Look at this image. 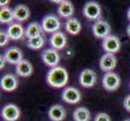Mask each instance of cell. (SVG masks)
<instances>
[{
	"label": "cell",
	"instance_id": "obj_1",
	"mask_svg": "<svg viewBox=\"0 0 130 121\" xmlns=\"http://www.w3.org/2000/svg\"><path fill=\"white\" fill-rule=\"evenodd\" d=\"M69 74L65 68L57 65L48 70L46 76L47 83L53 88L64 87L68 82Z\"/></svg>",
	"mask_w": 130,
	"mask_h": 121
},
{
	"label": "cell",
	"instance_id": "obj_19",
	"mask_svg": "<svg viewBox=\"0 0 130 121\" xmlns=\"http://www.w3.org/2000/svg\"><path fill=\"white\" fill-rule=\"evenodd\" d=\"M15 20L18 22H24L28 20L30 17V10L29 8L24 4H19L16 5L13 9Z\"/></svg>",
	"mask_w": 130,
	"mask_h": 121
},
{
	"label": "cell",
	"instance_id": "obj_31",
	"mask_svg": "<svg viewBox=\"0 0 130 121\" xmlns=\"http://www.w3.org/2000/svg\"><path fill=\"white\" fill-rule=\"evenodd\" d=\"M127 16H128V19L129 21H130V8L128 9V12H127Z\"/></svg>",
	"mask_w": 130,
	"mask_h": 121
},
{
	"label": "cell",
	"instance_id": "obj_27",
	"mask_svg": "<svg viewBox=\"0 0 130 121\" xmlns=\"http://www.w3.org/2000/svg\"><path fill=\"white\" fill-rule=\"evenodd\" d=\"M123 104H124V107L125 108V110L128 111V112H130V95H128V96L124 98Z\"/></svg>",
	"mask_w": 130,
	"mask_h": 121
},
{
	"label": "cell",
	"instance_id": "obj_22",
	"mask_svg": "<svg viewBox=\"0 0 130 121\" xmlns=\"http://www.w3.org/2000/svg\"><path fill=\"white\" fill-rule=\"evenodd\" d=\"M14 20L15 18L12 9L8 7H1V10H0V22L2 24L10 25L13 24Z\"/></svg>",
	"mask_w": 130,
	"mask_h": 121
},
{
	"label": "cell",
	"instance_id": "obj_33",
	"mask_svg": "<svg viewBox=\"0 0 130 121\" xmlns=\"http://www.w3.org/2000/svg\"><path fill=\"white\" fill-rule=\"evenodd\" d=\"M129 88H130V82H129Z\"/></svg>",
	"mask_w": 130,
	"mask_h": 121
},
{
	"label": "cell",
	"instance_id": "obj_24",
	"mask_svg": "<svg viewBox=\"0 0 130 121\" xmlns=\"http://www.w3.org/2000/svg\"><path fill=\"white\" fill-rule=\"evenodd\" d=\"M44 43H45V38L44 35H41L37 37L28 39L27 42V46L32 50H39L44 45Z\"/></svg>",
	"mask_w": 130,
	"mask_h": 121
},
{
	"label": "cell",
	"instance_id": "obj_25",
	"mask_svg": "<svg viewBox=\"0 0 130 121\" xmlns=\"http://www.w3.org/2000/svg\"><path fill=\"white\" fill-rule=\"evenodd\" d=\"M9 40L11 39L8 37L7 32L1 30V32H0V47H5L9 42Z\"/></svg>",
	"mask_w": 130,
	"mask_h": 121
},
{
	"label": "cell",
	"instance_id": "obj_29",
	"mask_svg": "<svg viewBox=\"0 0 130 121\" xmlns=\"http://www.w3.org/2000/svg\"><path fill=\"white\" fill-rule=\"evenodd\" d=\"M9 3H10V1H9V0H5V1H1V2H0V6H1V7H7V4H9Z\"/></svg>",
	"mask_w": 130,
	"mask_h": 121
},
{
	"label": "cell",
	"instance_id": "obj_3",
	"mask_svg": "<svg viewBox=\"0 0 130 121\" xmlns=\"http://www.w3.org/2000/svg\"><path fill=\"white\" fill-rule=\"evenodd\" d=\"M41 26L44 32L48 33H55L61 28V21L55 15H47L41 21Z\"/></svg>",
	"mask_w": 130,
	"mask_h": 121
},
{
	"label": "cell",
	"instance_id": "obj_10",
	"mask_svg": "<svg viewBox=\"0 0 130 121\" xmlns=\"http://www.w3.org/2000/svg\"><path fill=\"white\" fill-rule=\"evenodd\" d=\"M97 82V74L94 70L86 69L79 75V83L85 88H91Z\"/></svg>",
	"mask_w": 130,
	"mask_h": 121
},
{
	"label": "cell",
	"instance_id": "obj_4",
	"mask_svg": "<svg viewBox=\"0 0 130 121\" xmlns=\"http://www.w3.org/2000/svg\"><path fill=\"white\" fill-rule=\"evenodd\" d=\"M41 57L44 64L48 67H51V68L57 66L61 60L59 53L54 48L44 49L41 53Z\"/></svg>",
	"mask_w": 130,
	"mask_h": 121
},
{
	"label": "cell",
	"instance_id": "obj_6",
	"mask_svg": "<svg viewBox=\"0 0 130 121\" xmlns=\"http://www.w3.org/2000/svg\"><path fill=\"white\" fill-rule=\"evenodd\" d=\"M92 33L96 38L104 40L111 35V26L107 21L99 20L92 25Z\"/></svg>",
	"mask_w": 130,
	"mask_h": 121
},
{
	"label": "cell",
	"instance_id": "obj_7",
	"mask_svg": "<svg viewBox=\"0 0 130 121\" xmlns=\"http://www.w3.org/2000/svg\"><path fill=\"white\" fill-rule=\"evenodd\" d=\"M102 47L104 50L106 52V53H118L121 47V43L120 40L118 37L115 35H109L103 40Z\"/></svg>",
	"mask_w": 130,
	"mask_h": 121
},
{
	"label": "cell",
	"instance_id": "obj_11",
	"mask_svg": "<svg viewBox=\"0 0 130 121\" xmlns=\"http://www.w3.org/2000/svg\"><path fill=\"white\" fill-rule=\"evenodd\" d=\"M3 57L7 61V63L11 65H17L24 60L23 52L18 47H10L3 53Z\"/></svg>",
	"mask_w": 130,
	"mask_h": 121
},
{
	"label": "cell",
	"instance_id": "obj_15",
	"mask_svg": "<svg viewBox=\"0 0 130 121\" xmlns=\"http://www.w3.org/2000/svg\"><path fill=\"white\" fill-rule=\"evenodd\" d=\"M7 33L11 40H19L25 37V29L19 23H13L8 26L7 28Z\"/></svg>",
	"mask_w": 130,
	"mask_h": 121
},
{
	"label": "cell",
	"instance_id": "obj_2",
	"mask_svg": "<svg viewBox=\"0 0 130 121\" xmlns=\"http://www.w3.org/2000/svg\"><path fill=\"white\" fill-rule=\"evenodd\" d=\"M120 76L114 72L105 73L104 77L102 78V85L107 91H115L120 86Z\"/></svg>",
	"mask_w": 130,
	"mask_h": 121
},
{
	"label": "cell",
	"instance_id": "obj_8",
	"mask_svg": "<svg viewBox=\"0 0 130 121\" xmlns=\"http://www.w3.org/2000/svg\"><path fill=\"white\" fill-rule=\"evenodd\" d=\"M61 98L62 100L66 103L76 104L81 101L82 95L78 89L73 87H66L62 91Z\"/></svg>",
	"mask_w": 130,
	"mask_h": 121
},
{
	"label": "cell",
	"instance_id": "obj_23",
	"mask_svg": "<svg viewBox=\"0 0 130 121\" xmlns=\"http://www.w3.org/2000/svg\"><path fill=\"white\" fill-rule=\"evenodd\" d=\"M73 119L74 121H90L91 112L84 107H77L73 113Z\"/></svg>",
	"mask_w": 130,
	"mask_h": 121
},
{
	"label": "cell",
	"instance_id": "obj_17",
	"mask_svg": "<svg viewBox=\"0 0 130 121\" xmlns=\"http://www.w3.org/2000/svg\"><path fill=\"white\" fill-rule=\"evenodd\" d=\"M33 73V66L32 63L26 59L21 61L15 66V74L22 78H28Z\"/></svg>",
	"mask_w": 130,
	"mask_h": 121
},
{
	"label": "cell",
	"instance_id": "obj_28",
	"mask_svg": "<svg viewBox=\"0 0 130 121\" xmlns=\"http://www.w3.org/2000/svg\"><path fill=\"white\" fill-rule=\"evenodd\" d=\"M6 63H7V61L5 60L3 55H1V57H0V69L1 70L4 69V67L6 65Z\"/></svg>",
	"mask_w": 130,
	"mask_h": 121
},
{
	"label": "cell",
	"instance_id": "obj_32",
	"mask_svg": "<svg viewBox=\"0 0 130 121\" xmlns=\"http://www.w3.org/2000/svg\"><path fill=\"white\" fill-rule=\"evenodd\" d=\"M124 121H130V119H125V120H124Z\"/></svg>",
	"mask_w": 130,
	"mask_h": 121
},
{
	"label": "cell",
	"instance_id": "obj_12",
	"mask_svg": "<svg viewBox=\"0 0 130 121\" xmlns=\"http://www.w3.org/2000/svg\"><path fill=\"white\" fill-rule=\"evenodd\" d=\"M117 65V58L112 53H105L100 60V67L104 72H112Z\"/></svg>",
	"mask_w": 130,
	"mask_h": 121
},
{
	"label": "cell",
	"instance_id": "obj_21",
	"mask_svg": "<svg viewBox=\"0 0 130 121\" xmlns=\"http://www.w3.org/2000/svg\"><path fill=\"white\" fill-rule=\"evenodd\" d=\"M44 30L42 28L41 24H40L37 22L29 24L25 28V37L28 39H32L40 37L43 35Z\"/></svg>",
	"mask_w": 130,
	"mask_h": 121
},
{
	"label": "cell",
	"instance_id": "obj_20",
	"mask_svg": "<svg viewBox=\"0 0 130 121\" xmlns=\"http://www.w3.org/2000/svg\"><path fill=\"white\" fill-rule=\"evenodd\" d=\"M66 31L69 34L75 36L78 35L82 30V25L80 21L75 17H72L68 19L65 23Z\"/></svg>",
	"mask_w": 130,
	"mask_h": 121
},
{
	"label": "cell",
	"instance_id": "obj_18",
	"mask_svg": "<svg viewBox=\"0 0 130 121\" xmlns=\"http://www.w3.org/2000/svg\"><path fill=\"white\" fill-rule=\"evenodd\" d=\"M57 14L61 18H65L67 20L72 18L74 14V7L73 3L67 0L62 1L57 7Z\"/></svg>",
	"mask_w": 130,
	"mask_h": 121
},
{
	"label": "cell",
	"instance_id": "obj_26",
	"mask_svg": "<svg viewBox=\"0 0 130 121\" xmlns=\"http://www.w3.org/2000/svg\"><path fill=\"white\" fill-rule=\"evenodd\" d=\"M94 121H111V119L110 116L107 113L100 112L95 115Z\"/></svg>",
	"mask_w": 130,
	"mask_h": 121
},
{
	"label": "cell",
	"instance_id": "obj_9",
	"mask_svg": "<svg viewBox=\"0 0 130 121\" xmlns=\"http://www.w3.org/2000/svg\"><path fill=\"white\" fill-rule=\"evenodd\" d=\"M20 115L21 111L19 107L13 103L7 104L2 108L1 115L5 121H16L20 117Z\"/></svg>",
	"mask_w": 130,
	"mask_h": 121
},
{
	"label": "cell",
	"instance_id": "obj_30",
	"mask_svg": "<svg viewBox=\"0 0 130 121\" xmlns=\"http://www.w3.org/2000/svg\"><path fill=\"white\" fill-rule=\"evenodd\" d=\"M127 34H128V37H130V24L127 27Z\"/></svg>",
	"mask_w": 130,
	"mask_h": 121
},
{
	"label": "cell",
	"instance_id": "obj_5",
	"mask_svg": "<svg viewBox=\"0 0 130 121\" xmlns=\"http://www.w3.org/2000/svg\"><path fill=\"white\" fill-rule=\"evenodd\" d=\"M83 15L90 20H99L101 16V7L96 2L90 1L87 2L83 7Z\"/></svg>",
	"mask_w": 130,
	"mask_h": 121
},
{
	"label": "cell",
	"instance_id": "obj_16",
	"mask_svg": "<svg viewBox=\"0 0 130 121\" xmlns=\"http://www.w3.org/2000/svg\"><path fill=\"white\" fill-rule=\"evenodd\" d=\"M48 115L52 121H63L66 117V111L63 106L54 104L49 108Z\"/></svg>",
	"mask_w": 130,
	"mask_h": 121
},
{
	"label": "cell",
	"instance_id": "obj_14",
	"mask_svg": "<svg viewBox=\"0 0 130 121\" xmlns=\"http://www.w3.org/2000/svg\"><path fill=\"white\" fill-rule=\"evenodd\" d=\"M49 42L52 46V48H54L56 50H61L63 49L67 44V38L64 32L58 31V32L53 33Z\"/></svg>",
	"mask_w": 130,
	"mask_h": 121
},
{
	"label": "cell",
	"instance_id": "obj_13",
	"mask_svg": "<svg viewBox=\"0 0 130 121\" xmlns=\"http://www.w3.org/2000/svg\"><path fill=\"white\" fill-rule=\"evenodd\" d=\"M0 86L4 91L12 92L15 91L19 86V80L14 74H7L2 77Z\"/></svg>",
	"mask_w": 130,
	"mask_h": 121
}]
</instances>
